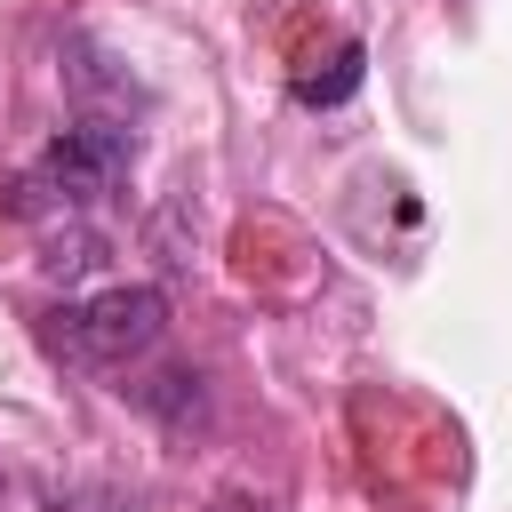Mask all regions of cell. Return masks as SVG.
<instances>
[{
  "mask_svg": "<svg viewBox=\"0 0 512 512\" xmlns=\"http://www.w3.org/2000/svg\"><path fill=\"white\" fill-rule=\"evenodd\" d=\"M128 168H136V128H120V120H72V128H56V144L8 184V208H16V216H80V208H96L104 192H120Z\"/></svg>",
  "mask_w": 512,
  "mask_h": 512,
  "instance_id": "6da1fadb",
  "label": "cell"
},
{
  "mask_svg": "<svg viewBox=\"0 0 512 512\" xmlns=\"http://www.w3.org/2000/svg\"><path fill=\"white\" fill-rule=\"evenodd\" d=\"M160 328H168V296L136 280V288H104L88 304H64L56 328H48V344L64 360H80V368H120V360L152 352Z\"/></svg>",
  "mask_w": 512,
  "mask_h": 512,
  "instance_id": "7a4b0ae2",
  "label": "cell"
},
{
  "mask_svg": "<svg viewBox=\"0 0 512 512\" xmlns=\"http://www.w3.org/2000/svg\"><path fill=\"white\" fill-rule=\"evenodd\" d=\"M360 72H368V48H360V40H336L328 64L296 72V104H304V112H328V104H344V96L360 88Z\"/></svg>",
  "mask_w": 512,
  "mask_h": 512,
  "instance_id": "3957f363",
  "label": "cell"
}]
</instances>
